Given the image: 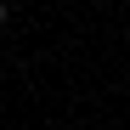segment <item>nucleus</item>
<instances>
[{"mask_svg":"<svg viewBox=\"0 0 130 130\" xmlns=\"http://www.w3.org/2000/svg\"><path fill=\"white\" fill-rule=\"evenodd\" d=\"M6 17H11V11H6V0H0V23H6Z\"/></svg>","mask_w":130,"mask_h":130,"instance_id":"nucleus-1","label":"nucleus"}]
</instances>
